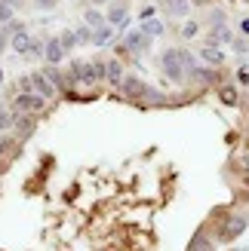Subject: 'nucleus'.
<instances>
[{
    "mask_svg": "<svg viewBox=\"0 0 249 251\" xmlns=\"http://www.w3.org/2000/svg\"><path fill=\"white\" fill-rule=\"evenodd\" d=\"M160 68H163V74L172 83H185L188 74L197 68V55H191L188 49L169 46V49H163V55H160Z\"/></svg>",
    "mask_w": 249,
    "mask_h": 251,
    "instance_id": "obj_1",
    "label": "nucleus"
},
{
    "mask_svg": "<svg viewBox=\"0 0 249 251\" xmlns=\"http://www.w3.org/2000/svg\"><path fill=\"white\" fill-rule=\"evenodd\" d=\"M246 227H249V218L246 215H225L221 218V224H218V239L221 242H234V239H240V236L246 233Z\"/></svg>",
    "mask_w": 249,
    "mask_h": 251,
    "instance_id": "obj_2",
    "label": "nucleus"
},
{
    "mask_svg": "<svg viewBox=\"0 0 249 251\" xmlns=\"http://www.w3.org/2000/svg\"><path fill=\"white\" fill-rule=\"evenodd\" d=\"M71 86L77 83V86H95L98 77H95V68H93V61H86V58H77V61H71Z\"/></svg>",
    "mask_w": 249,
    "mask_h": 251,
    "instance_id": "obj_3",
    "label": "nucleus"
},
{
    "mask_svg": "<svg viewBox=\"0 0 249 251\" xmlns=\"http://www.w3.org/2000/svg\"><path fill=\"white\" fill-rule=\"evenodd\" d=\"M46 107V98L43 95H37V92H19L16 95V101H12V110L16 114H40V110Z\"/></svg>",
    "mask_w": 249,
    "mask_h": 251,
    "instance_id": "obj_4",
    "label": "nucleus"
},
{
    "mask_svg": "<svg viewBox=\"0 0 249 251\" xmlns=\"http://www.w3.org/2000/svg\"><path fill=\"white\" fill-rule=\"evenodd\" d=\"M117 89H120L123 98H129V101H145V95H148V83H145L142 77H132V74H126Z\"/></svg>",
    "mask_w": 249,
    "mask_h": 251,
    "instance_id": "obj_5",
    "label": "nucleus"
},
{
    "mask_svg": "<svg viewBox=\"0 0 249 251\" xmlns=\"http://www.w3.org/2000/svg\"><path fill=\"white\" fill-rule=\"evenodd\" d=\"M123 49L132 52V55H142V52L151 49V37H148L145 31H129L126 37H123Z\"/></svg>",
    "mask_w": 249,
    "mask_h": 251,
    "instance_id": "obj_6",
    "label": "nucleus"
},
{
    "mask_svg": "<svg viewBox=\"0 0 249 251\" xmlns=\"http://www.w3.org/2000/svg\"><path fill=\"white\" fill-rule=\"evenodd\" d=\"M105 19H108L111 28H114V25H126L129 22V0H111Z\"/></svg>",
    "mask_w": 249,
    "mask_h": 251,
    "instance_id": "obj_7",
    "label": "nucleus"
},
{
    "mask_svg": "<svg viewBox=\"0 0 249 251\" xmlns=\"http://www.w3.org/2000/svg\"><path fill=\"white\" fill-rule=\"evenodd\" d=\"M28 77H31V92L43 95L46 101H49V98H56V95H59V89H56V86L46 80V74H43V71H34V74H28Z\"/></svg>",
    "mask_w": 249,
    "mask_h": 251,
    "instance_id": "obj_8",
    "label": "nucleus"
},
{
    "mask_svg": "<svg viewBox=\"0 0 249 251\" xmlns=\"http://www.w3.org/2000/svg\"><path fill=\"white\" fill-rule=\"evenodd\" d=\"M62 58H65V46H62L59 37H49V40L43 43V61L46 65H59Z\"/></svg>",
    "mask_w": 249,
    "mask_h": 251,
    "instance_id": "obj_9",
    "label": "nucleus"
},
{
    "mask_svg": "<svg viewBox=\"0 0 249 251\" xmlns=\"http://www.w3.org/2000/svg\"><path fill=\"white\" fill-rule=\"evenodd\" d=\"M234 43V34L228 25H216V28H209V37H206V46H228Z\"/></svg>",
    "mask_w": 249,
    "mask_h": 251,
    "instance_id": "obj_10",
    "label": "nucleus"
},
{
    "mask_svg": "<svg viewBox=\"0 0 249 251\" xmlns=\"http://www.w3.org/2000/svg\"><path fill=\"white\" fill-rule=\"evenodd\" d=\"M200 61H206L209 68H221L225 65V49L221 46H200V55H197Z\"/></svg>",
    "mask_w": 249,
    "mask_h": 251,
    "instance_id": "obj_11",
    "label": "nucleus"
},
{
    "mask_svg": "<svg viewBox=\"0 0 249 251\" xmlns=\"http://www.w3.org/2000/svg\"><path fill=\"white\" fill-rule=\"evenodd\" d=\"M105 83H111V86H120L123 83V77H126V74H123V61L120 58H108L105 61Z\"/></svg>",
    "mask_w": 249,
    "mask_h": 251,
    "instance_id": "obj_12",
    "label": "nucleus"
},
{
    "mask_svg": "<svg viewBox=\"0 0 249 251\" xmlns=\"http://www.w3.org/2000/svg\"><path fill=\"white\" fill-rule=\"evenodd\" d=\"M19 150H22V141L16 135H0V156L3 159H16Z\"/></svg>",
    "mask_w": 249,
    "mask_h": 251,
    "instance_id": "obj_13",
    "label": "nucleus"
},
{
    "mask_svg": "<svg viewBox=\"0 0 249 251\" xmlns=\"http://www.w3.org/2000/svg\"><path fill=\"white\" fill-rule=\"evenodd\" d=\"M43 74H46V80L53 83L59 92H65L68 86H71V77H65V74L59 71V65H46V68H43Z\"/></svg>",
    "mask_w": 249,
    "mask_h": 251,
    "instance_id": "obj_14",
    "label": "nucleus"
},
{
    "mask_svg": "<svg viewBox=\"0 0 249 251\" xmlns=\"http://www.w3.org/2000/svg\"><path fill=\"white\" fill-rule=\"evenodd\" d=\"M163 9L169 19H185L191 12V0H163Z\"/></svg>",
    "mask_w": 249,
    "mask_h": 251,
    "instance_id": "obj_15",
    "label": "nucleus"
},
{
    "mask_svg": "<svg viewBox=\"0 0 249 251\" xmlns=\"http://www.w3.org/2000/svg\"><path fill=\"white\" fill-rule=\"evenodd\" d=\"M34 126H37V123H34V117H28V114H16V126H12V129L19 132L16 138H19V141L31 138V135H34Z\"/></svg>",
    "mask_w": 249,
    "mask_h": 251,
    "instance_id": "obj_16",
    "label": "nucleus"
},
{
    "mask_svg": "<svg viewBox=\"0 0 249 251\" xmlns=\"http://www.w3.org/2000/svg\"><path fill=\"white\" fill-rule=\"evenodd\" d=\"M31 43H34V37H31L28 31H19V34L9 37V46L16 49L19 55H28V52H31Z\"/></svg>",
    "mask_w": 249,
    "mask_h": 251,
    "instance_id": "obj_17",
    "label": "nucleus"
},
{
    "mask_svg": "<svg viewBox=\"0 0 249 251\" xmlns=\"http://www.w3.org/2000/svg\"><path fill=\"white\" fill-rule=\"evenodd\" d=\"M188 251H216V242L200 230V233H194V239L188 242Z\"/></svg>",
    "mask_w": 249,
    "mask_h": 251,
    "instance_id": "obj_18",
    "label": "nucleus"
},
{
    "mask_svg": "<svg viewBox=\"0 0 249 251\" xmlns=\"http://www.w3.org/2000/svg\"><path fill=\"white\" fill-rule=\"evenodd\" d=\"M83 22H86V28H93V31H98V28H105V25H108V19H105L95 6L83 12Z\"/></svg>",
    "mask_w": 249,
    "mask_h": 251,
    "instance_id": "obj_19",
    "label": "nucleus"
},
{
    "mask_svg": "<svg viewBox=\"0 0 249 251\" xmlns=\"http://www.w3.org/2000/svg\"><path fill=\"white\" fill-rule=\"evenodd\" d=\"M111 40H114V28H111V25L93 31V46H111Z\"/></svg>",
    "mask_w": 249,
    "mask_h": 251,
    "instance_id": "obj_20",
    "label": "nucleus"
},
{
    "mask_svg": "<svg viewBox=\"0 0 249 251\" xmlns=\"http://www.w3.org/2000/svg\"><path fill=\"white\" fill-rule=\"evenodd\" d=\"M145 101L151 104V107H163V104H169V98L160 92V89H154V86H148V95H145Z\"/></svg>",
    "mask_w": 249,
    "mask_h": 251,
    "instance_id": "obj_21",
    "label": "nucleus"
},
{
    "mask_svg": "<svg viewBox=\"0 0 249 251\" xmlns=\"http://www.w3.org/2000/svg\"><path fill=\"white\" fill-rule=\"evenodd\" d=\"M12 126H16V110H9L0 104V132H9Z\"/></svg>",
    "mask_w": 249,
    "mask_h": 251,
    "instance_id": "obj_22",
    "label": "nucleus"
},
{
    "mask_svg": "<svg viewBox=\"0 0 249 251\" xmlns=\"http://www.w3.org/2000/svg\"><path fill=\"white\" fill-rule=\"evenodd\" d=\"M142 31L154 40V37L163 34V22H160V19H148V22H142Z\"/></svg>",
    "mask_w": 249,
    "mask_h": 251,
    "instance_id": "obj_23",
    "label": "nucleus"
},
{
    "mask_svg": "<svg viewBox=\"0 0 249 251\" xmlns=\"http://www.w3.org/2000/svg\"><path fill=\"white\" fill-rule=\"evenodd\" d=\"M218 98H221V104L234 107V104H237V89H234V86H221V89H218Z\"/></svg>",
    "mask_w": 249,
    "mask_h": 251,
    "instance_id": "obj_24",
    "label": "nucleus"
},
{
    "mask_svg": "<svg viewBox=\"0 0 249 251\" xmlns=\"http://www.w3.org/2000/svg\"><path fill=\"white\" fill-rule=\"evenodd\" d=\"M12 19H16V9H12L6 0H0V25H9Z\"/></svg>",
    "mask_w": 249,
    "mask_h": 251,
    "instance_id": "obj_25",
    "label": "nucleus"
},
{
    "mask_svg": "<svg viewBox=\"0 0 249 251\" xmlns=\"http://www.w3.org/2000/svg\"><path fill=\"white\" fill-rule=\"evenodd\" d=\"M59 40H62V46H65V52H71V49L77 46V34H74V31H62Z\"/></svg>",
    "mask_w": 249,
    "mask_h": 251,
    "instance_id": "obj_26",
    "label": "nucleus"
},
{
    "mask_svg": "<svg viewBox=\"0 0 249 251\" xmlns=\"http://www.w3.org/2000/svg\"><path fill=\"white\" fill-rule=\"evenodd\" d=\"M74 34H77V46H83V43H93V28H86V25H80V28H74Z\"/></svg>",
    "mask_w": 249,
    "mask_h": 251,
    "instance_id": "obj_27",
    "label": "nucleus"
},
{
    "mask_svg": "<svg viewBox=\"0 0 249 251\" xmlns=\"http://www.w3.org/2000/svg\"><path fill=\"white\" fill-rule=\"evenodd\" d=\"M197 34H200V25H197V22H185V28H182L185 40H191V37H197Z\"/></svg>",
    "mask_w": 249,
    "mask_h": 251,
    "instance_id": "obj_28",
    "label": "nucleus"
},
{
    "mask_svg": "<svg viewBox=\"0 0 249 251\" xmlns=\"http://www.w3.org/2000/svg\"><path fill=\"white\" fill-rule=\"evenodd\" d=\"M9 46V31H6V25H0V52Z\"/></svg>",
    "mask_w": 249,
    "mask_h": 251,
    "instance_id": "obj_29",
    "label": "nucleus"
},
{
    "mask_svg": "<svg viewBox=\"0 0 249 251\" xmlns=\"http://www.w3.org/2000/svg\"><path fill=\"white\" fill-rule=\"evenodd\" d=\"M56 3H59V0H34V6H37V9H53Z\"/></svg>",
    "mask_w": 249,
    "mask_h": 251,
    "instance_id": "obj_30",
    "label": "nucleus"
},
{
    "mask_svg": "<svg viewBox=\"0 0 249 251\" xmlns=\"http://www.w3.org/2000/svg\"><path fill=\"white\" fill-rule=\"evenodd\" d=\"M216 25H225V12H221V9H213V28H216Z\"/></svg>",
    "mask_w": 249,
    "mask_h": 251,
    "instance_id": "obj_31",
    "label": "nucleus"
},
{
    "mask_svg": "<svg viewBox=\"0 0 249 251\" xmlns=\"http://www.w3.org/2000/svg\"><path fill=\"white\" fill-rule=\"evenodd\" d=\"M240 169H243V175H249V150L240 156Z\"/></svg>",
    "mask_w": 249,
    "mask_h": 251,
    "instance_id": "obj_32",
    "label": "nucleus"
},
{
    "mask_svg": "<svg viewBox=\"0 0 249 251\" xmlns=\"http://www.w3.org/2000/svg\"><path fill=\"white\" fill-rule=\"evenodd\" d=\"M231 46H234V49H237V52H246V49H249V43H246V40H234Z\"/></svg>",
    "mask_w": 249,
    "mask_h": 251,
    "instance_id": "obj_33",
    "label": "nucleus"
},
{
    "mask_svg": "<svg viewBox=\"0 0 249 251\" xmlns=\"http://www.w3.org/2000/svg\"><path fill=\"white\" fill-rule=\"evenodd\" d=\"M237 80H240L243 86H249V71H246V68H240V74H237Z\"/></svg>",
    "mask_w": 249,
    "mask_h": 251,
    "instance_id": "obj_34",
    "label": "nucleus"
},
{
    "mask_svg": "<svg viewBox=\"0 0 249 251\" xmlns=\"http://www.w3.org/2000/svg\"><path fill=\"white\" fill-rule=\"evenodd\" d=\"M6 169H9V159H3V156H0V175H3Z\"/></svg>",
    "mask_w": 249,
    "mask_h": 251,
    "instance_id": "obj_35",
    "label": "nucleus"
},
{
    "mask_svg": "<svg viewBox=\"0 0 249 251\" xmlns=\"http://www.w3.org/2000/svg\"><path fill=\"white\" fill-rule=\"evenodd\" d=\"M240 31H243V34H249V16H246V19L240 22Z\"/></svg>",
    "mask_w": 249,
    "mask_h": 251,
    "instance_id": "obj_36",
    "label": "nucleus"
},
{
    "mask_svg": "<svg viewBox=\"0 0 249 251\" xmlns=\"http://www.w3.org/2000/svg\"><path fill=\"white\" fill-rule=\"evenodd\" d=\"M6 3H9L12 9H19V6H22V0H6Z\"/></svg>",
    "mask_w": 249,
    "mask_h": 251,
    "instance_id": "obj_37",
    "label": "nucleus"
},
{
    "mask_svg": "<svg viewBox=\"0 0 249 251\" xmlns=\"http://www.w3.org/2000/svg\"><path fill=\"white\" fill-rule=\"evenodd\" d=\"M0 86H3V65H0Z\"/></svg>",
    "mask_w": 249,
    "mask_h": 251,
    "instance_id": "obj_38",
    "label": "nucleus"
},
{
    "mask_svg": "<svg viewBox=\"0 0 249 251\" xmlns=\"http://www.w3.org/2000/svg\"><path fill=\"white\" fill-rule=\"evenodd\" d=\"M93 3H108V0H93Z\"/></svg>",
    "mask_w": 249,
    "mask_h": 251,
    "instance_id": "obj_39",
    "label": "nucleus"
},
{
    "mask_svg": "<svg viewBox=\"0 0 249 251\" xmlns=\"http://www.w3.org/2000/svg\"><path fill=\"white\" fill-rule=\"evenodd\" d=\"M246 114H249V98H246Z\"/></svg>",
    "mask_w": 249,
    "mask_h": 251,
    "instance_id": "obj_40",
    "label": "nucleus"
},
{
    "mask_svg": "<svg viewBox=\"0 0 249 251\" xmlns=\"http://www.w3.org/2000/svg\"><path fill=\"white\" fill-rule=\"evenodd\" d=\"M246 135H249V126H246Z\"/></svg>",
    "mask_w": 249,
    "mask_h": 251,
    "instance_id": "obj_41",
    "label": "nucleus"
}]
</instances>
